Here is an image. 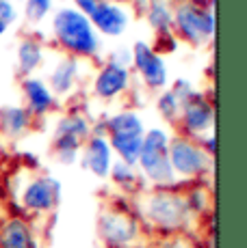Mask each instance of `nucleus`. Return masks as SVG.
<instances>
[{"mask_svg": "<svg viewBox=\"0 0 247 248\" xmlns=\"http://www.w3.org/2000/svg\"><path fill=\"white\" fill-rule=\"evenodd\" d=\"M141 216L154 229L163 233H178L191 222L184 194L174 192L172 188H156L141 199Z\"/></svg>", "mask_w": 247, "mask_h": 248, "instance_id": "1", "label": "nucleus"}, {"mask_svg": "<svg viewBox=\"0 0 247 248\" xmlns=\"http://www.w3.org/2000/svg\"><path fill=\"white\" fill-rule=\"evenodd\" d=\"M52 35L70 56H96L100 41L96 28L78 9H61L52 20Z\"/></svg>", "mask_w": 247, "mask_h": 248, "instance_id": "2", "label": "nucleus"}, {"mask_svg": "<svg viewBox=\"0 0 247 248\" xmlns=\"http://www.w3.org/2000/svg\"><path fill=\"white\" fill-rule=\"evenodd\" d=\"M137 166L141 170V179H148L156 188H172L176 186V175L169 162V136L160 127L145 130L143 142H141L139 160Z\"/></svg>", "mask_w": 247, "mask_h": 248, "instance_id": "3", "label": "nucleus"}, {"mask_svg": "<svg viewBox=\"0 0 247 248\" xmlns=\"http://www.w3.org/2000/svg\"><path fill=\"white\" fill-rule=\"evenodd\" d=\"M169 162L176 179H197L212 166V158L199 147V142L184 134L169 138Z\"/></svg>", "mask_w": 247, "mask_h": 248, "instance_id": "4", "label": "nucleus"}, {"mask_svg": "<svg viewBox=\"0 0 247 248\" xmlns=\"http://www.w3.org/2000/svg\"><path fill=\"white\" fill-rule=\"evenodd\" d=\"M172 28H176V32L191 46H204L215 35V16L211 9H199L187 0L174 9Z\"/></svg>", "mask_w": 247, "mask_h": 248, "instance_id": "5", "label": "nucleus"}, {"mask_svg": "<svg viewBox=\"0 0 247 248\" xmlns=\"http://www.w3.org/2000/svg\"><path fill=\"white\" fill-rule=\"evenodd\" d=\"M98 235L106 248H130L139 240L141 227L124 209H104L98 218Z\"/></svg>", "mask_w": 247, "mask_h": 248, "instance_id": "6", "label": "nucleus"}, {"mask_svg": "<svg viewBox=\"0 0 247 248\" xmlns=\"http://www.w3.org/2000/svg\"><path fill=\"white\" fill-rule=\"evenodd\" d=\"M76 7L96 31L104 32L108 37H117L126 31L128 26V13L126 9L120 7L117 2L108 0H74Z\"/></svg>", "mask_w": 247, "mask_h": 248, "instance_id": "7", "label": "nucleus"}, {"mask_svg": "<svg viewBox=\"0 0 247 248\" xmlns=\"http://www.w3.org/2000/svg\"><path fill=\"white\" fill-rule=\"evenodd\" d=\"M180 125H182L184 136L189 138H202L211 134L212 123H215V108H212L211 99L204 93L193 91L180 106Z\"/></svg>", "mask_w": 247, "mask_h": 248, "instance_id": "8", "label": "nucleus"}, {"mask_svg": "<svg viewBox=\"0 0 247 248\" xmlns=\"http://www.w3.org/2000/svg\"><path fill=\"white\" fill-rule=\"evenodd\" d=\"M20 203L31 214H50L61 203V181L52 175H39L22 190Z\"/></svg>", "mask_w": 247, "mask_h": 248, "instance_id": "9", "label": "nucleus"}, {"mask_svg": "<svg viewBox=\"0 0 247 248\" xmlns=\"http://www.w3.org/2000/svg\"><path fill=\"white\" fill-rule=\"evenodd\" d=\"M130 54H132V65L139 71L145 87L152 91H163L167 87V67H165V61L159 52H154L143 41H137Z\"/></svg>", "mask_w": 247, "mask_h": 248, "instance_id": "10", "label": "nucleus"}, {"mask_svg": "<svg viewBox=\"0 0 247 248\" xmlns=\"http://www.w3.org/2000/svg\"><path fill=\"white\" fill-rule=\"evenodd\" d=\"M80 158H83V166L98 179H108L113 166V151L108 147V140L104 136L91 134L85 140L83 149H80Z\"/></svg>", "mask_w": 247, "mask_h": 248, "instance_id": "11", "label": "nucleus"}, {"mask_svg": "<svg viewBox=\"0 0 247 248\" xmlns=\"http://www.w3.org/2000/svg\"><path fill=\"white\" fill-rule=\"evenodd\" d=\"M128 87H130V69L108 61L93 80V95L100 99H115L124 91H128Z\"/></svg>", "mask_w": 247, "mask_h": 248, "instance_id": "12", "label": "nucleus"}, {"mask_svg": "<svg viewBox=\"0 0 247 248\" xmlns=\"http://www.w3.org/2000/svg\"><path fill=\"white\" fill-rule=\"evenodd\" d=\"M22 95L26 99V110L31 117H46L56 108V97L52 95L48 84L39 78H24L22 80Z\"/></svg>", "mask_w": 247, "mask_h": 248, "instance_id": "13", "label": "nucleus"}, {"mask_svg": "<svg viewBox=\"0 0 247 248\" xmlns=\"http://www.w3.org/2000/svg\"><path fill=\"white\" fill-rule=\"evenodd\" d=\"M0 248H39L31 222L13 216L0 222Z\"/></svg>", "mask_w": 247, "mask_h": 248, "instance_id": "14", "label": "nucleus"}, {"mask_svg": "<svg viewBox=\"0 0 247 248\" xmlns=\"http://www.w3.org/2000/svg\"><path fill=\"white\" fill-rule=\"evenodd\" d=\"M33 127V117L24 106H7L0 108V132L7 138L16 140L28 134Z\"/></svg>", "mask_w": 247, "mask_h": 248, "instance_id": "15", "label": "nucleus"}, {"mask_svg": "<svg viewBox=\"0 0 247 248\" xmlns=\"http://www.w3.org/2000/svg\"><path fill=\"white\" fill-rule=\"evenodd\" d=\"M76 80H78V59L76 56H68L50 74L48 89L52 91L54 97H65V95H70L74 91Z\"/></svg>", "mask_w": 247, "mask_h": 248, "instance_id": "16", "label": "nucleus"}, {"mask_svg": "<svg viewBox=\"0 0 247 248\" xmlns=\"http://www.w3.org/2000/svg\"><path fill=\"white\" fill-rule=\"evenodd\" d=\"M143 136L145 134H115V136H106V140H108V147H111L113 154H117L120 162L137 166Z\"/></svg>", "mask_w": 247, "mask_h": 248, "instance_id": "17", "label": "nucleus"}, {"mask_svg": "<svg viewBox=\"0 0 247 248\" xmlns=\"http://www.w3.org/2000/svg\"><path fill=\"white\" fill-rule=\"evenodd\" d=\"M44 61V46L35 37H24L18 46V71L26 78H31V74L41 65Z\"/></svg>", "mask_w": 247, "mask_h": 248, "instance_id": "18", "label": "nucleus"}, {"mask_svg": "<svg viewBox=\"0 0 247 248\" xmlns=\"http://www.w3.org/2000/svg\"><path fill=\"white\" fill-rule=\"evenodd\" d=\"M91 123L85 114L80 112H70V114H63V117L56 121L54 125V132L52 134H65V136H74L78 140H87L91 136Z\"/></svg>", "mask_w": 247, "mask_h": 248, "instance_id": "19", "label": "nucleus"}, {"mask_svg": "<svg viewBox=\"0 0 247 248\" xmlns=\"http://www.w3.org/2000/svg\"><path fill=\"white\" fill-rule=\"evenodd\" d=\"M145 16H148L150 26L154 28L159 35H167V32H172L174 9L169 7V0H148Z\"/></svg>", "mask_w": 247, "mask_h": 248, "instance_id": "20", "label": "nucleus"}, {"mask_svg": "<svg viewBox=\"0 0 247 248\" xmlns=\"http://www.w3.org/2000/svg\"><path fill=\"white\" fill-rule=\"evenodd\" d=\"M85 142L78 140L74 136H65V134H52V154H54L56 162L70 166L78 160L80 149H83Z\"/></svg>", "mask_w": 247, "mask_h": 248, "instance_id": "21", "label": "nucleus"}, {"mask_svg": "<svg viewBox=\"0 0 247 248\" xmlns=\"http://www.w3.org/2000/svg\"><path fill=\"white\" fill-rule=\"evenodd\" d=\"M108 177H111V181L115 186H120L122 190H135L137 186H139V181H143L141 175L135 170V166L124 164V162H120V160L113 162Z\"/></svg>", "mask_w": 247, "mask_h": 248, "instance_id": "22", "label": "nucleus"}, {"mask_svg": "<svg viewBox=\"0 0 247 248\" xmlns=\"http://www.w3.org/2000/svg\"><path fill=\"white\" fill-rule=\"evenodd\" d=\"M156 108H159L160 117H163L165 121H169V123L178 121V117H180V102H178V97H176L169 89H163V93L159 95V99H156Z\"/></svg>", "mask_w": 247, "mask_h": 248, "instance_id": "23", "label": "nucleus"}, {"mask_svg": "<svg viewBox=\"0 0 247 248\" xmlns=\"http://www.w3.org/2000/svg\"><path fill=\"white\" fill-rule=\"evenodd\" d=\"M50 7H52V0H26L24 17L31 24H39L50 13Z\"/></svg>", "mask_w": 247, "mask_h": 248, "instance_id": "24", "label": "nucleus"}, {"mask_svg": "<svg viewBox=\"0 0 247 248\" xmlns=\"http://www.w3.org/2000/svg\"><path fill=\"white\" fill-rule=\"evenodd\" d=\"M184 201H187V207L191 214H202L208 209V192L204 188H193L189 194H184Z\"/></svg>", "mask_w": 247, "mask_h": 248, "instance_id": "25", "label": "nucleus"}, {"mask_svg": "<svg viewBox=\"0 0 247 248\" xmlns=\"http://www.w3.org/2000/svg\"><path fill=\"white\" fill-rule=\"evenodd\" d=\"M16 20H18V13H16V7L11 4V0H0V22H4L9 26Z\"/></svg>", "mask_w": 247, "mask_h": 248, "instance_id": "26", "label": "nucleus"}, {"mask_svg": "<svg viewBox=\"0 0 247 248\" xmlns=\"http://www.w3.org/2000/svg\"><path fill=\"white\" fill-rule=\"evenodd\" d=\"M189 2L195 4V7H199V9H208L212 2H215V0H189Z\"/></svg>", "mask_w": 247, "mask_h": 248, "instance_id": "27", "label": "nucleus"}, {"mask_svg": "<svg viewBox=\"0 0 247 248\" xmlns=\"http://www.w3.org/2000/svg\"><path fill=\"white\" fill-rule=\"evenodd\" d=\"M4 31H7V24H4V22H0V35H2Z\"/></svg>", "mask_w": 247, "mask_h": 248, "instance_id": "28", "label": "nucleus"}, {"mask_svg": "<svg viewBox=\"0 0 247 248\" xmlns=\"http://www.w3.org/2000/svg\"><path fill=\"white\" fill-rule=\"evenodd\" d=\"M108 2H113V0H108Z\"/></svg>", "mask_w": 247, "mask_h": 248, "instance_id": "29", "label": "nucleus"}]
</instances>
